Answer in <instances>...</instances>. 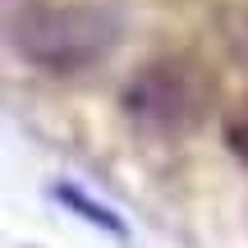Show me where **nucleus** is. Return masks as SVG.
Returning a JSON list of instances; mask_svg holds the SVG:
<instances>
[{
	"label": "nucleus",
	"mask_w": 248,
	"mask_h": 248,
	"mask_svg": "<svg viewBox=\"0 0 248 248\" xmlns=\"http://www.w3.org/2000/svg\"><path fill=\"white\" fill-rule=\"evenodd\" d=\"M120 42V18L88 0H23L9 9V46L46 74H78L101 64Z\"/></svg>",
	"instance_id": "obj_1"
},
{
	"label": "nucleus",
	"mask_w": 248,
	"mask_h": 248,
	"mask_svg": "<svg viewBox=\"0 0 248 248\" xmlns=\"http://www.w3.org/2000/svg\"><path fill=\"white\" fill-rule=\"evenodd\" d=\"M120 110L156 142H184L216 110V78L198 55H156L120 92Z\"/></svg>",
	"instance_id": "obj_2"
},
{
	"label": "nucleus",
	"mask_w": 248,
	"mask_h": 248,
	"mask_svg": "<svg viewBox=\"0 0 248 248\" xmlns=\"http://www.w3.org/2000/svg\"><path fill=\"white\" fill-rule=\"evenodd\" d=\"M221 138H225V152L248 170V97H239L234 106H225L221 115Z\"/></svg>",
	"instance_id": "obj_3"
}]
</instances>
